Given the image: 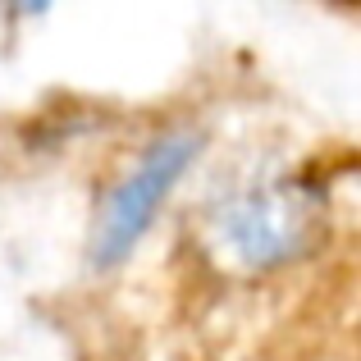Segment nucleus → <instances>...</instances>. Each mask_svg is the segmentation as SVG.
Here are the masks:
<instances>
[{"label":"nucleus","mask_w":361,"mask_h":361,"mask_svg":"<svg viewBox=\"0 0 361 361\" xmlns=\"http://www.w3.org/2000/svg\"><path fill=\"white\" fill-rule=\"evenodd\" d=\"M51 5H55V0H14V9H18L23 18H32V14H46Z\"/></svg>","instance_id":"obj_3"},{"label":"nucleus","mask_w":361,"mask_h":361,"mask_svg":"<svg viewBox=\"0 0 361 361\" xmlns=\"http://www.w3.org/2000/svg\"><path fill=\"white\" fill-rule=\"evenodd\" d=\"M197 156H202V142H197L192 133H169V137L151 142V147L133 160V169L119 178L115 192L101 206L97 238H92L97 265H115L142 243V233L156 224L160 206H165L169 192L188 178V169H192Z\"/></svg>","instance_id":"obj_2"},{"label":"nucleus","mask_w":361,"mask_h":361,"mask_svg":"<svg viewBox=\"0 0 361 361\" xmlns=\"http://www.w3.org/2000/svg\"><path fill=\"white\" fill-rule=\"evenodd\" d=\"M325 233V202L307 183H261L211 211V247L238 270H279Z\"/></svg>","instance_id":"obj_1"}]
</instances>
